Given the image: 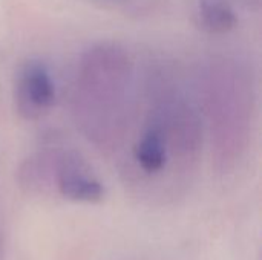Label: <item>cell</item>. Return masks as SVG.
Listing matches in <instances>:
<instances>
[{
    "label": "cell",
    "instance_id": "obj_1",
    "mask_svg": "<svg viewBox=\"0 0 262 260\" xmlns=\"http://www.w3.org/2000/svg\"><path fill=\"white\" fill-rule=\"evenodd\" d=\"M54 83L46 67L40 63H28L17 84L18 112L28 120L38 118L54 104Z\"/></svg>",
    "mask_w": 262,
    "mask_h": 260
},
{
    "label": "cell",
    "instance_id": "obj_2",
    "mask_svg": "<svg viewBox=\"0 0 262 260\" xmlns=\"http://www.w3.org/2000/svg\"><path fill=\"white\" fill-rule=\"evenodd\" d=\"M60 193L77 202H98L103 199V185L77 161L64 158L58 169Z\"/></svg>",
    "mask_w": 262,
    "mask_h": 260
},
{
    "label": "cell",
    "instance_id": "obj_3",
    "mask_svg": "<svg viewBox=\"0 0 262 260\" xmlns=\"http://www.w3.org/2000/svg\"><path fill=\"white\" fill-rule=\"evenodd\" d=\"M200 25L215 34L227 32L235 28L236 15L227 0H200Z\"/></svg>",
    "mask_w": 262,
    "mask_h": 260
},
{
    "label": "cell",
    "instance_id": "obj_4",
    "mask_svg": "<svg viewBox=\"0 0 262 260\" xmlns=\"http://www.w3.org/2000/svg\"><path fill=\"white\" fill-rule=\"evenodd\" d=\"M134 155L144 172H160L166 164V150L160 130H149L135 146Z\"/></svg>",
    "mask_w": 262,
    "mask_h": 260
}]
</instances>
